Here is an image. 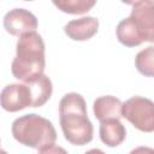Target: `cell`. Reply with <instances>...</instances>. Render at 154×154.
I'll return each mask as SVG.
<instances>
[{
	"instance_id": "obj_1",
	"label": "cell",
	"mask_w": 154,
	"mask_h": 154,
	"mask_svg": "<svg viewBox=\"0 0 154 154\" xmlns=\"http://www.w3.org/2000/svg\"><path fill=\"white\" fill-rule=\"evenodd\" d=\"M59 122L64 137L73 146H84L93 140L94 128L88 118L85 100L81 94L67 93L59 102Z\"/></svg>"
},
{
	"instance_id": "obj_2",
	"label": "cell",
	"mask_w": 154,
	"mask_h": 154,
	"mask_svg": "<svg viewBox=\"0 0 154 154\" xmlns=\"http://www.w3.org/2000/svg\"><path fill=\"white\" fill-rule=\"evenodd\" d=\"M11 132L17 142L37 149L40 153L63 150L55 147L57 131L52 122L36 113H28L14 119Z\"/></svg>"
},
{
	"instance_id": "obj_3",
	"label": "cell",
	"mask_w": 154,
	"mask_h": 154,
	"mask_svg": "<svg viewBox=\"0 0 154 154\" xmlns=\"http://www.w3.org/2000/svg\"><path fill=\"white\" fill-rule=\"evenodd\" d=\"M46 67L45 42L36 31L19 36L16 57L12 60L11 72L14 78L26 82L43 73Z\"/></svg>"
},
{
	"instance_id": "obj_4",
	"label": "cell",
	"mask_w": 154,
	"mask_h": 154,
	"mask_svg": "<svg viewBox=\"0 0 154 154\" xmlns=\"http://www.w3.org/2000/svg\"><path fill=\"white\" fill-rule=\"evenodd\" d=\"M123 118L142 132H154V102L142 96H132L123 103Z\"/></svg>"
},
{
	"instance_id": "obj_5",
	"label": "cell",
	"mask_w": 154,
	"mask_h": 154,
	"mask_svg": "<svg viewBox=\"0 0 154 154\" xmlns=\"http://www.w3.org/2000/svg\"><path fill=\"white\" fill-rule=\"evenodd\" d=\"M1 107L7 112H18L31 107V94L26 83H12L1 90Z\"/></svg>"
},
{
	"instance_id": "obj_6",
	"label": "cell",
	"mask_w": 154,
	"mask_h": 154,
	"mask_svg": "<svg viewBox=\"0 0 154 154\" xmlns=\"http://www.w3.org/2000/svg\"><path fill=\"white\" fill-rule=\"evenodd\" d=\"M37 25L35 14L24 8H13L4 17V28L13 36H22L26 32L36 31Z\"/></svg>"
},
{
	"instance_id": "obj_7",
	"label": "cell",
	"mask_w": 154,
	"mask_h": 154,
	"mask_svg": "<svg viewBox=\"0 0 154 154\" xmlns=\"http://www.w3.org/2000/svg\"><path fill=\"white\" fill-rule=\"evenodd\" d=\"M130 17L134 20L142 41L154 43V4L142 1L134 4Z\"/></svg>"
},
{
	"instance_id": "obj_8",
	"label": "cell",
	"mask_w": 154,
	"mask_h": 154,
	"mask_svg": "<svg viewBox=\"0 0 154 154\" xmlns=\"http://www.w3.org/2000/svg\"><path fill=\"white\" fill-rule=\"evenodd\" d=\"M97 29H99V20L90 16L70 20L64 26L65 34L73 41L90 40L97 32Z\"/></svg>"
},
{
	"instance_id": "obj_9",
	"label": "cell",
	"mask_w": 154,
	"mask_h": 154,
	"mask_svg": "<svg viewBox=\"0 0 154 154\" xmlns=\"http://www.w3.org/2000/svg\"><path fill=\"white\" fill-rule=\"evenodd\" d=\"M122 107L123 102L118 97L112 95H105L97 97L94 101L93 112L99 122H103L107 119H120L123 117Z\"/></svg>"
},
{
	"instance_id": "obj_10",
	"label": "cell",
	"mask_w": 154,
	"mask_h": 154,
	"mask_svg": "<svg viewBox=\"0 0 154 154\" xmlns=\"http://www.w3.org/2000/svg\"><path fill=\"white\" fill-rule=\"evenodd\" d=\"M100 140L107 147H118L125 141L126 130L119 119H107L100 122Z\"/></svg>"
},
{
	"instance_id": "obj_11",
	"label": "cell",
	"mask_w": 154,
	"mask_h": 154,
	"mask_svg": "<svg viewBox=\"0 0 154 154\" xmlns=\"http://www.w3.org/2000/svg\"><path fill=\"white\" fill-rule=\"evenodd\" d=\"M24 83H26L29 89H30L31 107L43 106L49 100V97L52 96V91H53L52 81L45 73H42L35 78H31Z\"/></svg>"
},
{
	"instance_id": "obj_12",
	"label": "cell",
	"mask_w": 154,
	"mask_h": 154,
	"mask_svg": "<svg viewBox=\"0 0 154 154\" xmlns=\"http://www.w3.org/2000/svg\"><path fill=\"white\" fill-rule=\"evenodd\" d=\"M116 34L118 41L126 47H136L143 42L131 17H128L118 23Z\"/></svg>"
},
{
	"instance_id": "obj_13",
	"label": "cell",
	"mask_w": 154,
	"mask_h": 154,
	"mask_svg": "<svg viewBox=\"0 0 154 154\" xmlns=\"http://www.w3.org/2000/svg\"><path fill=\"white\" fill-rule=\"evenodd\" d=\"M97 0H52L61 12L69 14H84L90 11Z\"/></svg>"
},
{
	"instance_id": "obj_14",
	"label": "cell",
	"mask_w": 154,
	"mask_h": 154,
	"mask_svg": "<svg viewBox=\"0 0 154 154\" xmlns=\"http://www.w3.org/2000/svg\"><path fill=\"white\" fill-rule=\"evenodd\" d=\"M135 66L146 77H154V46H149L136 54Z\"/></svg>"
},
{
	"instance_id": "obj_15",
	"label": "cell",
	"mask_w": 154,
	"mask_h": 154,
	"mask_svg": "<svg viewBox=\"0 0 154 154\" xmlns=\"http://www.w3.org/2000/svg\"><path fill=\"white\" fill-rule=\"evenodd\" d=\"M140 0H122V2H124V4H126V5H134V4H136V2H138Z\"/></svg>"
},
{
	"instance_id": "obj_16",
	"label": "cell",
	"mask_w": 154,
	"mask_h": 154,
	"mask_svg": "<svg viewBox=\"0 0 154 154\" xmlns=\"http://www.w3.org/2000/svg\"><path fill=\"white\" fill-rule=\"evenodd\" d=\"M142 2H147V4H154V0H140Z\"/></svg>"
},
{
	"instance_id": "obj_17",
	"label": "cell",
	"mask_w": 154,
	"mask_h": 154,
	"mask_svg": "<svg viewBox=\"0 0 154 154\" xmlns=\"http://www.w3.org/2000/svg\"><path fill=\"white\" fill-rule=\"evenodd\" d=\"M24 1H32V0H24Z\"/></svg>"
}]
</instances>
